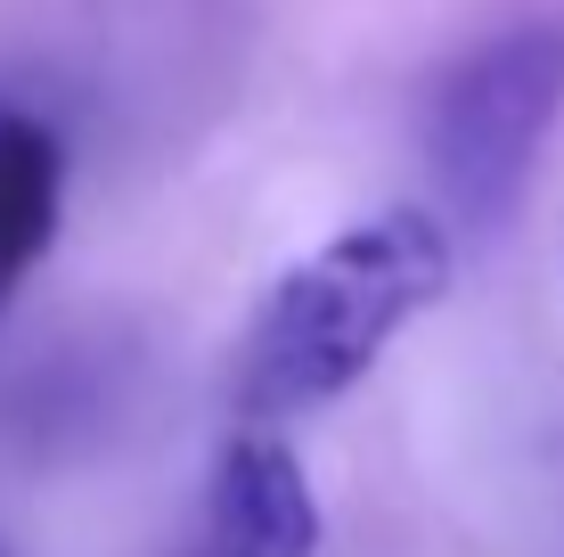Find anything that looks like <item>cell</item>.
<instances>
[{"label": "cell", "instance_id": "6da1fadb", "mask_svg": "<svg viewBox=\"0 0 564 557\" xmlns=\"http://www.w3.org/2000/svg\"><path fill=\"white\" fill-rule=\"evenodd\" d=\"M442 287H451V229L434 214L393 205V214L352 222L319 255H303L254 312V329L238 344V386H229L238 418L279 427V418L352 394Z\"/></svg>", "mask_w": 564, "mask_h": 557}, {"label": "cell", "instance_id": "7a4b0ae2", "mask_svg": "<svg viewBox=\"0 0 564 557\" xmlns=\"http://www.w3.org/2000/svg\"><path fill=\"white\" fill-rule=\"evenodd\" d=\"M564 115V17H523L491 33L425 90V157L458 222L499 229L516 214L540 140Z\"/></svg>", "mask_w": 564, "mask_h": 557}, {"label": "cell", "instance_id": "3957f363", "mask_svg": "<svg viewBox=\"0 0 564 557\" xmlns=\"http://www.w3.org/2000/svg\"><path fill=\"white\" fill-rule=\"evenodd\" d=\"M205 557H311L319 549V501L303 484V459L279 427H238L205 484Z\"/></svg>", "mask_w": 564, "mask_h": 557}, {"label": "cell", "instance_id": "277c9868", "mask_svg": "<svg viewBox=\"0 0 564 557\" xmlns=\"http://www.w3.org/2000/svg\"><path fill=\"white\" fill-rule=\"evenodd\" d=\"M57 214H66V148H57V131L25 107H0V312L57 246Z\"/></svg>", "mask_w": 564, "mask_h": 557}, {"label": "cell", "instance_id": "5b68a950", "mask_svg": "<svg viewBox=\"0 0 564 557\" xmlns=\"http://www.w3.org/2000/svg\"><path fill=\"white\" fill-rule=\"evenodd\" d=\"M0 557H9V549H0Z\"/></svg>", "mask_w": 564, "mask_h": 557}]
</instances>
